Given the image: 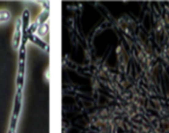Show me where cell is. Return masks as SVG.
Here are the masks:
<instances>
[{
  "instance_id": "cell-1",
  "label": "cell",
  "mask_w": 169,
  "mask_h": 133,
  "mask_svg": "<svg viewBox=\"0 0 169 133\" xmlns=\"http://www.w3.org/2000/svg\"><path fill=\"white\" fill-rule=\"evenodd\" d=\"M23 90L24 89H17L16 88L13 107V111H12L7 133H17L18 122L21 117V114H22V104H23Z\"/></svg>"
},
{
  "instance_id": "cell-2",
  "label": "cell",
  "mask_w": 169,
  "mask_h": 133,
  "mask_svg": "<svg viewBox=\"0 0 169 133\" xmlns=\"http://www.w3.org/2000/svg\"><path fill=\"white\" fill-rule=\"evenodd\" d=\"M21 40H22V21L18 18L15 23V29L12 41V46L15 50H18L19 49Z\"/></svg>"
},
{
  "instance_id": "cell-3",
  "label": "cell",
  "mask_w": 169,
  "mask_h": 133,
  "mask_svg": "<svg viewBox=\"0 0 169 133\" xmlns=\"http://www.w3.org/2000/svg\"><path fill=\"white\" fill-rule=\"evenodd\" d=\"M28 41H30L35 45H37L39 48H41L44 51H49V45L48 44L46 43L45 41L41 40L38 35H35V34H28Z\"/></svg>"
},
{
  "instance_id": "cell-4",
  "label": "cell",
  "mask_w": 169,
  "mask_h": 133,
  "mask_svg": "<svg viewBox=\"0 0 169 133\" xmlns=\"http://www.w3.org/2000/svg\"><path fill=\"white\" fill-rule=\"evenodd\" d=\"M50 16V8H49V3L46 5V7H45L43 9V12H41V15L39 16L38 19L36 21V23L40 26V25H42L44 23H46V22L48 19V17Z\"/></svg>"
},
{
  "instance_id": "cell-5",
  "label": "cell",
  "mask_w": 169,
  "mask_h": 133,
  "mask_svg": "<svg viewBox=\"0 0 169 133\" xmlns=\"http://www.w3.org/2000/svg\"><path fill=\"white\" fill-rule=\"evenodd\" d=\"M48 31H49V24H48V22H46V23L39 26L37 30H36V33H37L36 35H38L39 37L44 36V35H46Z\"/></svg>"
},
{
  "instance_id": "cell-6",
  "label": "cell",
  "mask_w": 169,
  "mask_h": 133,
  "mask_svg": "<svg viewBox=\"0 0 169 133\" xmlns=\"http://www.w3.org/2000/svg\"><path fill=\"white\" fill-rule=\"evenodd\" d=\"M11 18V13L8 10H0V22H8Z\"/></svg>"
}]
</instances>
